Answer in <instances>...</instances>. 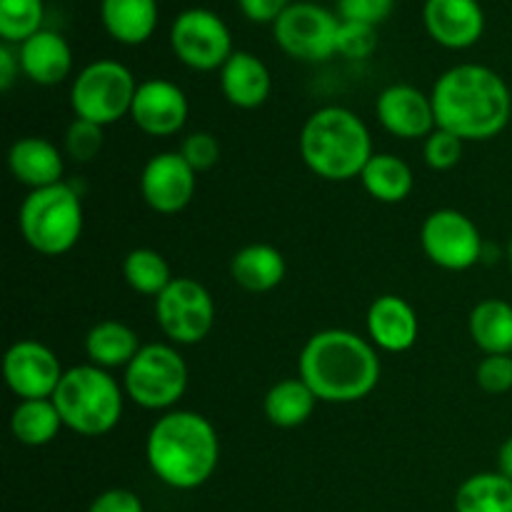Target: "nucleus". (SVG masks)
I'll return each instance as SVG.
<instances>
[{
  "instance_id": "obj_32",
  "label": "nucleus",
  "mask_w": 512,
  "mask_h": 512,
  "mask_svg": "<svg viewBox=\"0 0 512 512\" xmlns=\"http://www.w3.org/2000/svg\"><path fill=\"white\" fill-rule=\"evenodd\" d=\"M103 125L90 123V120L75 118L73 123L68 125L63 138V150L70 160L75 163H90L100 155L105 145V133Z\"/></svg>"
},
{
  "instance_id": "obj_18",
  "label": "nucleus",
  "mask_w": 512,
  "mask_h": 512,
  "mask_svg": "<svg viewBox=\"0 0 512 512\" xmlns=\"http://www.w3.org/2000/svg\"><path fill=\"white\" fill-rule=\"evenodd\" d=\"M370 343L385 353H405L418 343L420 320L413 305L400 295H380L370 303L368 318Z\"/></svg>"
},
{
  "instance_id": "obj_35",
  "label": "nucleus",
  "mask_w": 512,
  "mask_h": 512,
  "mask_svg": "<svg viewBox=\"0 0 512 512\" xmlns=\"http://www.w3.org/2000/svg\"><path fill=\"white\" fill-rule=\"evenodd\" d=\"M180 155H183L185 163H188L195 173H205V170L218 165L220 143L213 133H208V130H198V133H190L188 138L183 140Z\"/></svg>"
},
{
  "instance_id": "obj_40",
  "label": "nucleus",
  "mask_w": 512,
  "mask_h": 512,
  "mask_svg": "<svg viewBox=\"0 0 512 512\" xmlns=\"http://www.w3.org/2000/svg\"><path fill=\"white\" fill-rule=\"evenodd\" d=\"M18 73H23V70H20L18 50H13V45L3 43L0 45V90L13 88Z\"/></svg>"
},
{
  "instance_id": "obj_6",
  "label": "nucleus",
  "mask_w": 512,
  "mask_h": 512,
  "mask_svg": "<svg viewBox=\"0 0 512 512\" xmlns=\"http://www.w3.org/2000/svg\"><path fill=\"white\" fill-rule=\"evenodd\" d=\"M18 228L35 253L48 258L70 253L83 235V200L78 190L68 183L30 190L18 210Z\"/></svg>"
},
{
  "instance_id": "obj_30",
  "label": "nucleus",
  "mask_w": 512,
  "mask_h": 512,
  "mask_svg": "<svg viewBox=\"0 0 512 512\" xmlns=\"http://www.w3.org/2000/svg\"><path fill=\"white\" fill-rule=\"evenodd\" d=\"M123 278L135 293L150 295V298H158L173 283L168 260L163 258V253L153 248L130 250L123 260Z\"/></svg>"
},
{
  "instance_id": "obj_24",
  "label": "nucleus",
  "mask_w": 512,
  "mask_h": 512,
  "mask_svg": "<svg viewBox=\"0 0 512 512\" xmlns=\"http://www.w3.org/2000/svg\"><path fill=\"white\" fill-rule=\"evenodd\" d=\"M140 340L130 325L120 320H100L85 335V355L93 365L103 370L128 368L140 353Z\"/></svg>"
},
{
  "instance_id": "obj_34",
  "label": "nucleus",
  "mask_w": 512,
  "mask_h": 512,
  "mask_svg": "<svg viewBox=\"0 0 512 512\" xmlns=\"http://www.w3.org/2000/svg\"><path fill=\"white\" fill-rule=\"evenodd\" d=\"M463 148L465 143L458 138V135L448 133L443 128H435L433 133L425 138L423 145V155H425V163L430 165L433 170H453L455 165L463 160Z\"/></svg>"
},
{
  "instance_id": "obj_19",
  "label": "nucleus",
  "mask_w": 512,
  "mask_h": 512,
  "mask_svg": "<svg viewBox=\"0 0 512 512\" xmlns=\"http://www.w3.org/2000/svg\"><path fill=\"white\" fill-rule=\"evenodd\" d=\"M8 168L20 185L30 190L63 183L65 160L60 148L40 135H25L8 150Z\"/></svg>"
},
{
  "instance_id": "obj_41",
  "label": "nucleus",
  "mask_w": 512,
  "mask_h": 512,
  "mask_svg": "<svg viewBox=\"0 0 512 512\" xmlns=\"http://www.w3.org/2000/svg\"><path fill=\"white\" fill-rule=\"evenodd\" d=\"M498 473H503L505 478L512 480V435L498 450Z\"/></svg>"
},
{
  "instance_id": "obj_21",
  "label": "nucleus",
  "mask_w": 512,
  "mask_h": 512,
  "mask_svg": "<svg viewBox=\"0 0 512 512\" xmlns=\"http://www.w3.org/2000/svg\"><path fill=\"white\" fill-rule=\"evenodd\" d=\"M18 58L23 75L35 85L63 83L73 68V50L55 30H40L18 45Z\"/></svg>"
},
{
  "instance_id": "obj_12",
  "label": "nucleus",
  "mask_w": 512,
  "mask_h": 512,
  "mask_svg": "<svg viewBox=\"0 0 512 512\" xmlns=\"http://www.w3.org/2000/svg\"><path fill=\"white\" fill-rule=\"evenodd\" d=\"M420 245L433 265L453 273L470 270L483 255V238L473 220L455 208L433 210L420 228Z\"/></svg>"
},
{
  "instance_id": "obj_14",
  "label": "nucleus",
  "mask_w": 512,
  "mask_h": 512,
  "mask_svg": "<svg viewBox=\"0 0 512 512\" xmlns=\"http://www.w3.org/2000/svg\"><path fill=\"white\" fill-rule=\"evenodd\" d=\"M198 188V173L185 163L180 150H165L153 155L140 173V195L160 215H175L185 210Z\"/></svg>"
},
{
  "instance_id": "obj_4",
  "label": "nucleus",
  "mask_w": 512,
  "mask_h": 512,
  "mask_svg": "<svg viewBox=\"0 0 512 512\" xmlns=\"http://www.w3.org/2000/svg\"><path fill=\"white\" fill-rule=\"evenodd\" d=\"M298 148L310 173L330 183L360 178L375 155L368 125L340 105H325L305 120Z\"/></svg>"
},
{
  "instance_id": "obj_28",
  "label": "nucleus",
  "mask_w": 512,
  "mask_h": 512,
  "mask_svg": "<svg viewBox=\"0 0 512 512\" xmlns=\"http://www.w3.org/2000/svg\"><path fill=\"white\" fill-rule=\"evenodd\" d=\"M60 428H65L53 398L43 400H18L10 415V433L20 445L43 448L58 438Z\"/></svg>"
},
{
  "instance_id": "obj_31",
  "label": "nucleus",
  "mask_w": 512,
  "mask_h": 512,
  "mask_svg": "<svg viewBox=\"0 0 512 512\" xmlns=\"http://www.w3.org/2000/svg\"><path fill=\"white\" fill-rule=\"evenodd\" d=\"M43 0H0V38L8 45H23L43 30Z\"/></svg>"
},
{
  "instance_id": "obj_7",
  "label": "nucleus",
  "mask_w": 512,
  "mask_h": 512,
  "mask_svg": "<svg viewBox=\"0 0 512 512\" xmlns=\"http://www.w3.org/2000/svg\"><path fill=\"white\" fill-rule=\"evenodd\" d=\"M188 363L173 343H148L125 368V398L145 410H170L188 390Z\"/></svg>"
},
{
  "instance_id": "obj_13",
  "label": "nucleus",
  "mask_w": 512,
  "mask_h": 512,
  "mask_svg": "<svg viewBox=\"0 0 512 512\" xmlns=\"http://www.w3.org/2000/svg\"><path fill=\"white\" fill-rule=\"evenodd\" d=\"M65 370L60 358L38 340H18L3 358V378L20 400L53 398Z\"/></svg>"
},
{
  "instance_id": "obj_43",
  "label": "nucleus",
  "mask_w": 512,
  "mask_h": 512,
  "mask_svg": "<svg viewBox=\"0 0 512 512\" xmlns=\"http://www.w3.org/2000/svg\"><path fill=\"white\" fill-rule=\"evenodd\" d=\"M310 3H313V0H310Z\"/></svg>"
},
{
  "instance_id": "obj_23",
  "label": "nucleus",
  "mask_w": 512,
  "mask_h": 512,
  "mask_svg": "<svg viewBox=\"0 0 512 512\" xmlns=\"http://www.w3.org/2000/svg\"><path fill=\"white\" fill-rule=\"evenodd\" d=\"M100 18L110 38L123 45H140L158 28V0H103Z\"/></svg>"
},
{
  "instance_id": "obj_42",
  "label": "nucleus",
  "mask_w": 512,
  "mask_h": 512,
  "mask_svg": "<svg viewBox=\"0 0 512 512\" xmlns=\"http://www.w3.org/2000/svg\"><path fill=\"white\" fill-rule=\"evenodd\" d=\"M508 263H510V270H512V238H510V243H508Z\"/></svg>"
},
{
  "instance_id": "obj_3",
  "label": "nucleus",
  "mask_w": 512,
  "mask_h": 512,
  "mask_svg": "<svg viewBox=\"0 0 512 512\" xmlns=\"http://www.w3.org/2000/svg\"><path fill=\"white\" fill-rule=\"evenodd\" d=\"M145 458L163 485L195 490L213 478L220 463L215 425L195 410H168L150 428Z\"/></svg>"
},
{
  "instance_id": "obj_38",
  "label": "nucleus",
  "mask_w": 512,
  "mask_h": 512,
  "mask_svg": "<svg viewBox=\"0 0 512 512\" xmlns=\"http://www.w3.org/2000/svg\"><path fill=\"white\" fill-rule=\"evenodd\" d=\"M88 512H145L143 500L125 488H110L90 503Z\"/></svg>"
},
{
  "instance_id": "obj_36",
  "label": "nucleus",
  "mask_w": 512,
  "mask_h": 512,
  "mask_svg": "<svg viewBox=\"0 0 512 512\" xmlns=\"http://www.w3.org/2000/svg\"><path fill=\"white\" fill-rule=\"evenodd\" d=\"M480 390L490 395H503L512 390V355H485L475 370Z\"/></svg>"
},
{
  "instance_id": "obj_27",
  "label": "nucleus",
  "mask_w": 512,
  "mask_h": 512,
  "mask_svg": "<svg viewBox=\"0 0 512 512\" xmlns=\"http://www.w3.org/2000/svg\"><path fill=\"white\" fill-rule=\"evenodd\" d=\"M468 330L485 355H512V305L505 300H480L470 313Z\"/></svg>"
},
{
  "instance_id": "obj_22",
  "label": "nucleus",
  "mask_w": 512,
  "mask_h": 512,
  "mask_svg": "<svg viewBox=\"0 0 512 512\" xmlns=\"http://www.w3.org/2000/svg\"><path fill=\"white\" fill-rule=\"evenodd\" d=\"M288 265L275 245L250 243L240 248L230 260V275L235 285L248 293H270L285 280Z\"/></svg>"
},
{
  "instance_id": "obj_33",
  "label": "nucleus",
  "mask_w": 512,
  "mask_h": 512,
  "mask_svg": "<svg viewBox=\"0 0 512 512\" xmlns=\"http://www.w3.org/2000/svg\"><path fill=\"white\" fill-rule=\"evenodd\" d=\"M378 28L365 23H350L340 20L338 40H335V53L348 60H365L378 48Z\"/></svg>"
},
{
  "instance_id": "obj_29",
  "label": "nucleus",
  "mask_w": 512,
  "mask_h": 512,
  "mask_svg": "<svg viewBox=\"0 0 512 512\" xmlns=\"http://www.w3.org/2000/svg\"><path fill=\"white\" fill-rule=\"evenodd\" d=\"M455 512H512V480L498 470L470 475L455 493Z\"/></svg>"
},
{
  "instance_id": "obj_26",
  "label": "nucleus",
  "mask_w": 512,
  "mask_h": 512,
  "mask_svg": "<svg viewBox=\"0 0 512 512\" xmlns=\"http://www.w3.org/2000/svg\"><path fill=\"white\" fill-rule=\"evenodd\" d=\"M365 193L385 205L403 203L413 193V170L403 158L393 153H375L360 173Z\"/></svg>"
},
{
  "instance_id": "obj_10",
  "label": "nucleus",
  "mask_w": 512,
  "mask_h": 512,
  "mask_svg": "<svg viewBox=\"0 0 512 512\" xmlns=\"http://www.w3.org/2000/svg\"><path fill=\"white\" fill-rule=\"evenodd\" d=\"M170 48L180 63L200 73L220 70L235 53L225 20L205 8H188L173 20Z\"/></svg>"
},
{
  "instance_id": "obj_8",
  "label": "nucleus",
  "mask_w": 512,
  "mask_h": 512,
  "mask_svg": "<svg viewBox=\"0 0 512 512\" xmlns=\"http://www.w3.org/2000/svg\"><path fill=\"white\" fill-rule=\"evenodd\" d=\"M135 90H138V83L123 63L95 60L85 65L70 85V108L75 118L90 120L105 128L130 115Z\"/></svg>"
},
{
  "instance_id": "obj_16",
  "label": "nucleus",
  "mask_w": 512,
  "mask_h": 512,
  "mask_svg": "<svg viewBox=\"0 0 512 512\" xmlns=\"http://www.w3.org/2000/svg\"><path fill=\"white\" fill-rule=\"evenodd\" d=\"M375 115L380 125L400 140L428 138L438 128L433 98L415 85H388L375 100Z\"/></svg>"
},
{
  "instance_id": "obj_25",
  "label": "nucleus",
  "mask_w": 512,
  "mask_h": 512,
  "mask_svg": "<svg viewBox=\"0 0 512 512\" xmlns=\"http://www.w3.org/2000/svg\"><path fill=\"white\" fill-rule=\"evenodd\" d=\"M318 403V395H315L313 390H310V385L298 375V378H285L280 380V383H275L273 388L265 393L263 410L265 418H268L275 428L290 430L308 423Z\"/></svg>"
},
{
  "instance_id": "obj_20",
  "label": "nucleus",
  "mask_w": 512,
  "mask_h": 512,
  "mask_svg": "<svg viewBox=\"0 0 512 512\" xmlns=\"http://www.w3.org/2000/svg\"><path fill=\"white\" fill-rule=\"evenodd\" d=\"M270 70L258 55L235 50L228 63L220 68V90L225 100L240 110H255L270 98Z\"/></svg>"
},
{
  "instance_id": "obj_11",
  "label": "nucleus",
  "mask_w": 512,
  "mask_h": 512,
  "mask_svg": "<svg viewBox=\"0 0 512 512\" xmlns=\"http://www.w3.org/2000/svg\"><path fill=\"white\" fill-rule=\"evenodd\" d=\"M340 18L318 3H293L273 23L275 43L290 58L305 63H323L335 55Z\"/></svg>"
},
{
  "instance_id": "obj_17",
  "label": "nucleus",
  "mask_w": 512,
  "mask_h": 512,
  "mask_svg": "<svg viewBox=\"0 0 512 512\" xmlns=\"http://www.w3.org/2000/svg\"><path fill=\"white\" fill-rule=\"evenodd\" d=\"M430 38L450 50H465L483 38L485 13L478 0H428L423 10Z\"/></svg>"
},
{
  "instance_id": "obj_9",
  "label": "nucleus",
  "mask_w": 512,
  "mask_h": 512,
  "mask_svg": "<svg viewBox=\"0 0 512 512\" xmlns=\"http://www.w3.org/2000/svg\"><path fill=\"white\" fill-rule=\"evenodd\" d=\"M155 320L173 345L203 343L215 323L213 295L195 278H173L155 298Z\"/></svg>"
},
{
  "instance_id": "obj_37",
  "label": "nucleus",
  "mask_w": 512,
  "mask_h": 512,
  "mask_svg": "<svg viewBox=\"0 0 512 512\" xmlns=\"http://www.w3.org/2000/svg\"><path fill=\"white\" fill-rule=\"evenodd\" d=\"M393 8L395 0H338L340 20L375 25V28L390 18Z\"/></svg>"
},
{
  "instance_id": "obj_39",
  "label": "nucleus",
  "mask_w": 512,
  "mask_h": 512,
  "mask_svg": "<svg viewBox=\"0 0 512 512\" xmlns=\"http://www.w3.org/2000/svg\"><path fill=\"white\" fill-rule=\"evenodd\" d=\"M238 5L253 23H275L290 8V0H238Z\"/></svg>"
},
{
  "instance_id": "obj_5",
  "label": "nucleus",
  "mask_w": 512,
  "mask_h": 512,
  "mask_svg": "<svg viewBox=\"0 0 512 512\" xmlns=\"http://www.w3.org/2000/svg\"><path fill=\"white\" fill-rule=\"evenodd\" d=\"M53 403L65 428L83 438H100L123 418L125 390L110 370L85 363L65 370Z\"/></svg>"
},
{
  "instance_id": "obj_2",
  "label": "nucleus",
  "mask_w": 512,
  "mask_h": 512,
  "mask_svg": "<svg viewBox=\"0 0 512 512\" xmlns=\"http://www.w3.org/2000/svg\"><path fill=\"white\" fill-rule=\"evenodd\" d=\"M300 378L320 403L348 405L368 398L380 383L378 348L353 330L328 328L303 345Z\"/></svg>"
},
{
  "instance_id": "obj_15",
  "label": "nucleus",
  "mask_w": 512,
  "mask_h": 512,
  "mask_svg": "<svg viewBox=\"0 0 512 512\" xmlns=\"http://www.w3.org/2000/svg\"><path fill=\"white\" fill-rule=\"evenodd\" d=\"M188 115V95L173 80L150 78L138 83L130 120L140 133L150 135V138H170L185 128Z\"/></svg>"
},
{
  "instance_id": "obj_1",
  "label": "nucleus",
  "mask_w": 512,
  "mask_h": 512,
  "mask_svg": "<svg viewBox=\"0 0 512 512\" xmlns=\"http://www.w3.org/2000/svg\"><path fill=\"white\" fill-rule=\"evenodd\" d=\"M430 98L438 128L458 135L463 143L498 138L512 118L508 83L488 65L463 63L445 70Z\"/></svg>"
}]
</instances>
